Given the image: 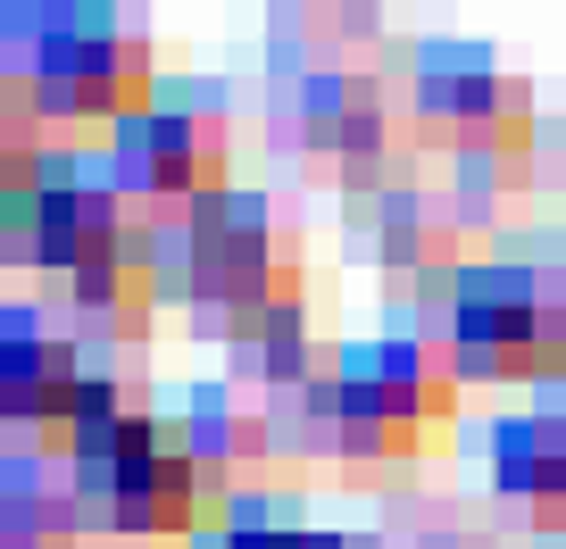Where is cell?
Returning <instances> with one entry per match:
<instances>
[{
	"mask_svg": "<svg viewBox=\"0 0 566 549\" xmlns=\"http://www.w3.org/2000/svg\"><path fill=\"white\" fill-rule=\"evenodd\" d=\"M500 492L542 532H566V416L542 408L525 425H500Z\"/></svg>",
	"mask_w": 566,
	"mask_h": 549,
	"instance_id": "cell-10",
	"label": "cell"
},
{
	"mask_svg": "<svg viewBox=\"0 0 566 549\" xmlns=\"http://www.w3.org/2000/svg\"><path fill=\"white\" fill-rule=\"evenodd\" d=\"M233 549H358V541H342V532H242Z\"/></svg>",
	"mask_w": 566,
	"mask_h": 549,
	"instance_id": "cell-11",
	"label": "cell"
},
{
	"mask_svg": "<svg viewBox=\"0 0 566 549\" xmlns=\"http://www.w3.org/2000/svg\"><path fill=\"white\" fill-rule=\"evenodd\" d=\"M408 134L459 159H516L533 134V101L500 59L483 51H433L408 92Z\"/></svg>",
	"mask_w": 566,
	"mask_h": 549,
	"instance_id": "cell-7",
	"label": "cell"
},
{
	"mask_svg": "<svg viewBox=\"0 0 566 549\" xmlns=\"http://www.w3.org/2000/svg\"><path fill=\"white\" fill-rule=\"evenodd\" d=\"M308 134H317V159H334L350 183H375L391 167V101L358 75H325L317 101H308Z\"/></svg>",
	"mask_w": 566,
	"mask_h": 549,
	"instance_id": "cell-9",
	"label": "cell"
},
{
	"mask_svg": "<svg viewBox=\"0 0 566 549\" xmlns=\"http://www.w3.org/2000/svg\"><path fill=\"white\" fill-rule=\"evenodd\" d=\"M67 466H75V492H84L92 532H108V541L176 549V541H192V532L226 525V483H233L226 458L176 442L134 391L75 442Z\"/></svg>",
	"mask_w": 566,
	"mask_h": 549,
	"instance_id": "cell-2",
	"label": "cell"
},
{
	"mask_svg": "<svg viewBox=\"0 0 566 549\" xmlns=\"http://www.w3.org/2000/svg\"><path fill=\"white\" fill-rule=\"evenodd\" d=\"M558 317H566V300H558Z\"/></svg>",
	"mask_w": 566,
	"mask_h": 549,
	"instance_id": "cell-12",
	"label": "cell"
},
{
	"mask_svg": "<svg viewBox=\"0 0 566 549\" xmlns=\"http://www.w3.org/2000/svg\"><path fill=\"white\" fill-rule=\"evenodd\" d=\"M176 275L200 292V300L226 308V325H233V317H250V308H275V300H308L301 233L275 225L266 209H242V200L192 209Z\"/></svg>",
	"mask_w": 566,
	"mask_h": 549,
	"instance_id": "cell-6",
	"label": "cell"
},
{
	"mask_svg": "<svg viewBox=\"0 0 566 549\" xmlns=\"http://www.w3.org/2000/svg\"><path fill=\"white\" fill-rule=\"evenodd\" d=\"M450 383H542L566 374V317L558 300L509 275V266H475L450 300V341H442Z\"/></svg>",
	"mask_w": 566,
	"mask_h": 549,
	"instance_id": "cell-5",
	"label": "cell"
},
{
	"mask_svg": "<svg viewBox=\"0 0 566 549\" xmlns=\"http://www.w3.org/2000/svg\"><path fill=\"white\" fill-rule=\"evenodd\" d=\"M9 225H18L25 258L51 266L84 308H108V317L125 308V317H142L150 292H159V258L142 250L125 200L101 192V183H42L34 200L9 209Z\"/></svg>",
	"mask_w": 566,
	"mask_h": 549,
	"instance_id": "cell-3",
	"label": "cell"
},
{
	"mask_svg": "<svg viewBox=\"0 0 566 549\" xmlns=\"http://www.w3.org/2000/svg\"><path fill=\"white\" fill-rule=\"evenodd\" d=\"M125 183L134 200H159V209H217L233 176V134L217 108H150V117L125 134Z\"/></svg>",
	"mask_w": 566,
	"mask_h": 549,
	"instance_id": "cell-8",
	"label": "cell"
},
{
	"mask_svg": "<svg viewBox=\"0 0 566 549\" xmlns=\"http://www.w3.org/2000/svg\"><path fill=\"white\" fill-rule=\"evenodd\" d=\"M450 416H459V383L424 350L350 358L334 383H317V425L342 466H408L450 433Z\"/></svg>",
	"mask_w": 566,
	"mask_h": 549,
	"instance_id": "cell-4",
	"label": "cell"
},
{
	"mask_svg": "<svg viewBox=\"0 0 566 549\" xmlns=\"http://www.w3.org/2000/svg\"><path fill=\"white\" fill-rule=\"evenodd\" d=\"M159 101L150 34L108 9H67L9 75V200H34V134H134Z\"/></svg>",
	"mask_w": 566,
	"mask_h": 549,
	"instance_id": "cell-1",
	"label": "cell"
}]
</instances>
